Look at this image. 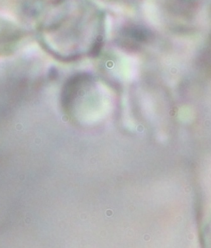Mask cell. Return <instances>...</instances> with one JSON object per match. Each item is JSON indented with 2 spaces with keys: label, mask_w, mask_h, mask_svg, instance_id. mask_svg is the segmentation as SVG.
<instances>
[{
  "label": "cell",
  "mask_w": 211,
  "mask_h": 248,
  "mask_svg": "<svg viewBox=\"0 0 211 248\" xmlns=\"http://www.w3.org/2000/svg\"><path fill=\"white\" fill-rule=\"evenodd\" d=\"M50 7L56 14L61 32L62 51L65 58L94 51L101 39V16L86 0H53Z\"/></svg>",
  "instance_id": "obj_1"
}]
</instances>
